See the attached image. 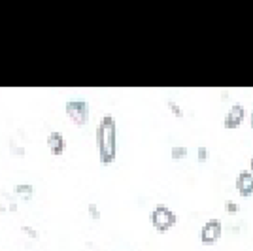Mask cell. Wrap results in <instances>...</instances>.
<instances>
[{
  "instance_id": "30bf717a",
  "label": "cell",
  "mask_w": 253,
  "mask_h": 251,
  "mask_svg": "<svg viewBox=\"0 0 253 251\" xmlns=\"http://www.w3.org/2000/svg\"><path fill=\"white\" fill-rule=\"evenodd\" d=\"M197 159H199V161H206V159H208V149L204 146L197 149Z\"/></svg>"
},
{
  "instance_id": "277c9868",
  "label": "cell",
  "mask_w": 253,
  "mask_h": 251,
  "mask_svg": "<svg viewBox=\"0 0 253 251\" xmlns=\"http://www.w3.org/2000/svg\"><path fill=\"white\" fill-rule=\"evenodd\" d=\"M221 232H223V223L221 219H210L204 223V227L201 230V242L204 246H213L215 242L221 238Z\"/></svg>"
},
{
  "instance_id": "6da1fadb",
  "label": "cell",
  "mask_w": 253,
  "mask_h": 251,
  "mask_svg": "<svg viewBox=\"0 0 253 251\" xmlns=\"http://www.w3.org/2000/svg\"><path fill=\"white\" fill-rule=\"evenodd\" d=\"M98 159L102 165H112L117 157V125L114 115H104L96 126Z\"/></svg>"
},
{
  "instance_id": "5b68a950",
  "label": "cell",
  "mask_w": 253,
  "mask_h": 251,
  "mask_svg": "<svg viewBox=\"0 0 253 251\" xmlns=\"http://www.w3.org/2000/svg\"><path fill=\"white\" fill-rule=\"evenodd\" d=\"M244 117H246V110H244L242 104H232L231 108H229V112H227V115H225V121H223V125H225V128H236V126H240V123L244 121Z\"/></svg>"
},
{
  "instance_id": "9a60e30c",
  "label": "cell",
  "mask_w": 253,
  "mask_h": 251,
  "mask_svg": "<svg viewBox=\"0 0 253 251\" xmlns=\"http://www.w3.org/2000/svg\"><path fill=\"white\" fill-rule=\"evenodd\" d=\"M250 125H252V128H253V110H252V114H250Z\"/></svg>"
},
{
  "instance_id": "5bb4252c",
  "label": "cell",
  "mask_w": 253,
  "mask_h": 251,
  "mask_svg": "<svg viewBox=\"0 0 253 251\" xmlns=\"http://www.w3.org/2000/svg\"><path fill=\"white\" fill-rule=\"evenodd\" d=\"M23 230H25L27 234H31L32 238H36V236H38V232H36L34 229H31V227H23Z\"/></svg>"
},
{
  "instance_id": "7a4b0ae2",
  "label": "cell",
  "mask_w": 253,
  "mask_h": 251,
  "mask_svg": "<svg viewBox=\"0 0 253 251\" xmlns=\"http://www.w3.org/2000/svg\"><path fill=\"white\" fill-rule=\"evenodd\" d=\"M149 219H151V225L155 227V230H159V232H167V230H170L174 225H176L178 215H176L169 206L159 204V206H155V208L151 209Z\"/></svg>"
},
{
  "instance_id": "7c38bea8",
  "label": "cell",
  "mask_w": 253,
  "mask_h": 251,
  "mask_svg": "<svg viewBox=\"0 0 253 251\" xmlns=\"http://www.w3.org/2000/svg\"><path fill=\"white\" fill-rule=\"evenodd\" d=\"M225 208H227V213H236V209H238V206H236V204H234V202H231V200H227V202H225Z\"/></svg>"
},
{
  "instance_id": "52a82bcc",
  "label": "cell",
  "mask_w": 253,
  "mask_h": 251,
  "mask_svg": "<svg viewBox=\"0 0 253 251\" xmlns=\"http://www.w3.org/2000/svg\"><path fill=\"white\" fill-rule=\"evenodd\" d=\"M64 146H66V144H64V136L59 130L49 132V136H47V147L51 149L53 155H63Z\"/></svg>"
},
{
  "instance_id": "4fadbf2b",
  "label": "cell",
  "mask_w": 253,
  "mask_h": 251,
  "mask_svg": "<svg viewBox=\"0 0 253 251\" xmlns=\"http://www.w3.org/2000/svg\"><path fill=\"white\" fill-rule=\"evenodd\" d=\"M169 108H170V112H174V114L178 115V117H181V115H183V112L179 110L178 104H176V102H169Z\"/></svg>"
},
{
  "instance_id": "3957f363",
  "label": "cell",
  "mask_w": 253,
  "mask_h": 251,
  "mask_svg": "<svg viewBox=\"0 0 253 251\" xmlns=\"http://www.w3.org/2000/svg\"><path fill=\"white\" fill-rule=\"evenodd\" d=\"M66 114L76 125L84 126L89 121V104L85 100H68L66 102Z\"/></svg>"
},
{
  "instance_id": "ba28073f",
  "label": "cell",
  "mask_w": 253,
  "mask_h": 251,
  "mask_svg": "<svg viewBox=\"0 0 253 251\" xmlns=\"http://www.w3.org/2000/svg\"><path fill=\"white\" fill-rule=\"evenodd\" d=\"M13 191L17 193V195H25V199H29L32 193H34V187H32L31 183H17Z\"/></svg>"
},
{
  "instance_id": "8fae6325",
  "label": "cell",
  "mask_w": 253,
  "mask_h": 251,
  "mask_svg": "<svg viewBox=\"0 0 253 251\" xmlns=\"http://www.w3.org/2000/svg\"><path fill=\"white\" fill-rule=\"evenodd\" d=\"M89 215H91L93 219H98V217H100V211L96 208V204H89Z\"/></svg>"
},
{
  "instance_id": "2e32d148",
  "label": "cell",
  "mask_w": 253,
  "mask_h": 251,
  "mask_svg": "<svg viewBox=\"0 0 253 251\" xmlns=\"http://www.w3.org/2000/svg\"><path fill=\"white\" fill-rule=\"evenodd\" d=\"M250 172L253 174V157H252V161H250Z\"/></svg>"
},
{
  "instance_id": "9c48e42d",
  "label": "cell",
  "mask_w": 253,
  "mask_h": 251,
  "mask_svg": "<svg viewBox=\"0 0 253 251\" xmlns=\"http://www.w3.org/2000/svg\"><path fill=\"white\" fill-rule=\"evenodd\" d=\"M172 159H183L185 155H187V147H183V146H176V147H172Z\"/></svg>"
},
{
  "instance_id": "8992f818",
  "label": "cell",
  "mask_w": 253,
  "mask_h": 251,
  "mask_svg": "<svg viewBox=\"0 0 253 251\" xmlns=\"http://www.w3.org/2000/svg\"><path fill=\"white\" fill-rule=\"evenodd\" d=\"M236 191L242 195V197H252L253 195V174L250 170H242L238 176H236Z\"/></svg>"
}]
</instances>
